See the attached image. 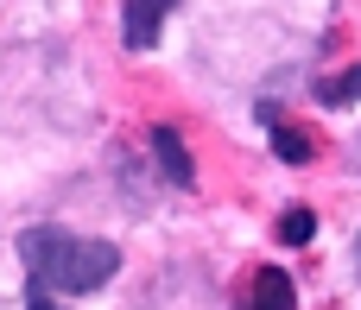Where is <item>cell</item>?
<instances>
[{
	"mask_svg": "<svg viewBox=\"0 0 361 310\" xmlns=\"http://www.w3.org/2000/svg\"><path fill=\"white\" fill-rule=\"evenodd\" d=\"M19 260L32 273V292L82 298V292H102L114 279L121 247L114 241H89V235H63V228H25L19 235Z\"/></svg>",
	"mask_w": 361,
	"mask_h": 310,
	"instance_id": "obj_1",
	"label": "cell"
},
{
	"mask_svg": "<svg viewBox=\"0 0 361 310\" xmlns=\"http://www.w3.org/2000/svg\"><path fill=\"white\" fill-rule=\"evenodd\" d=\"M165 0H127L121 6V38H127V51H146V44H159V32H165Z\"/></svg>",
	"mask_w": 361,
	"mask_h": 310,
	"instance_id": "obj_2",
	"label": "cell"
},
{
	"mask_svg": "<svg viewBox=\"0 0 361 310\" xmlns=\"http://www.w3.org/2000/svg\"><path fill=\"white\" fill-rule=\"evenodd\" d=\"M241 310H298V292H292L286 266H260V273L247 279V298H241Z\"/></svg>",
	"mask_w": 361,
	"mask_h": 310,
	"instance_id": "obj_3",
	"label": "cell"
},
{
	"mask_svg": "<svg viewBox=\"0 0 361 310\" xmlns=\"http://www.w3.org/2000/svg\"><path fill=\"white\" fill-rule=\"evenodd\" d=\"M260 120H267V133H273V152H279L286 165H311V159H317V140H311L305 127H292L279 108H260Z\"/></svg>",
	"mask_w": 361,
	"mask_h": 310,
	"instance_id": "obj_4",
	"label": "cell"
},
{
	"mask_svg": "<svg viewBox=\"0 0 361 310\" xmlns=\"http://www.w3.org/2000/svg\"><path fill=\"white\" fill-rule=\"evenodd\" d=\"M152 152H159V171H165L178 190L197 184V165H190V152H184V140H178L171 127H152Z\"/></svg>",
	"mask_w": 361,
	"mask_h": 310,
	"instance_id": "obj_5",
	"label": "cell"
},
{
	"mask_svg": "<svg viewBox=\"0 0 361 310\" xmlns=\"http://www.w3.org/2000/svg\"><path fill=\"white\" fill-rule=\"evenodd\" d=\"M311 235H317V209H305V203H292V209L279 216V241H286V247H305Z\"/></svg>",
	"mask_w": 361,
	"mask_h": 310,
	"instance_id": "obj_6",
	"label": "cell"
},
{
	"mask_svg": "<svg viewBox=\"0 0 361 310\" xmlns=\"http://www.w3.org/2000/svg\"><path fill=\"white\" fill-rule=\"evenodd\" d=\"M355 95H361V63L349 70V76H330V82H317V101H324V108H349Z\"/></svg>",
	"mask_w": 361,
	"mask_h": 310,
	"instance_id": "obj_7",
	"label": "cell"
},
{
	"mask_svg": "<svg viewBox=\"0 0 361 310\" xmlns=\"http://www.w3.org/2000/svg\"><path fill=\"white\" fill-rule=\"evenodd\" d=\"M25 310H63V304H57V298H44V292H32V304H25Z\"/></svg>",
	"mask_w": 361,
	"mask_h": 310,
	"instance_id": "obj_8",
	"label": "cell"
},
{
	"mask_svg": "<svg viewBox=\"0 0 361 310\" xmlns=\"http://www.w3.org/2000/svg\"><path fill=\"white\" fill-rule=\"evenodd\" d=\"M355 273H361V235H355Z\"/></svg>",
	"mask_w": 361,
	"mask_h": 310,
	"instance_id": "obj_9",
	"label": "cell"
},
{
	"mask_svg": "<svg viewBox=\"0 0 361 310\" xmlns=\"http://www.w3.org/2000/svg\"><path fill=\"white\" fill-rule=\"evenodd\" d=\"M355 165H361V133H355Z\"/></svg>",
	"mask_w": 361,
	"mask_h": 310,
	"instance_id": "obj_10",
	"label": "cell"
}]
</instances>
